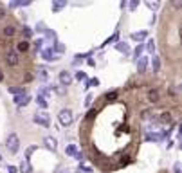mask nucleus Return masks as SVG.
<instances>
[{
	"label": "nucleus",
	"mask_w": 182,
	"mask_h": 173,
	"mask_svg": "<svg viewBox=\"0 0 182 173\" xmlns=\"http://www.w3.org/2000/svg\"><path fill=\"white\" fill-rule=\"evenodd\" d=\"M36 103L40 105L41 108H47V97H45V96H41V94H38V96H36Z\"/></svg>",
	"instance_id": "obj_16"
},
{
	"label": "nucleus",
	"mask_w": 182,
	"mask_h": 173,
	"mask_svg": "<svg viewBox=\"0 0 182 173\" xmlns=\"http://www.w3.org/2000/svg\"><path fill=\"white\" fill-rule=\"evenodd\" d=\"M56 139L54 137H45V146L49 148V150H56Z\"/></svg>",
	"instance_id": "obj_12"
},
{
	"label": "nucleus",
	"mask_w": 182,
	"mask_h": 173,
	"mask_svg": "<svg viewBox=\"0 0 182 173\" xmlns=\"http://www.w3.org/2000/svg\"><path fill=\"white\" fill-rule=\"evenodd\" d=\"M152 67H153V72H159V69H161V61H159V58H157V56L153 58V63H152Z\"/></svg>",
	"instance_id": "obj_20"
},
{
	"label": "nucleus",
	"mask_w": 182,
	"mask_h": 173,
	"mask_svg": "<svg viewBox=\"0 0 182 173\" xmlns=\"http://www.w3.org/2000/svg\"><path fill=\"white\" fill-rule=\"evenodd\" d=\"M5 61H7V65H11V67L18 65V61H20V58H18V52H9V54L5 56Z\"/></svg>",
	"instance_id": "obj_6"
},
{
	"label": "nucleus",
	"mask_w": 182,
	"mask_h": 173,
	"mask_svg": "<svg viewBox=\"0 0 182 173\" xmlns=\"http://www.w3.org/2000/svg\"><path fill=\"white\" fill-rule=\"evenodd\" d=\"M31 2H33V0H18V2H15L13 5H29Z\"/></svg>",
	"instance_id": "obj_29"
},
{
	"label": "nucleus",
	"mask_w": 182,
	"mask_h": 173,
	"mask_svg": "<svg viewBox=\"0 0 182 173\" xmlns=\"http://www.w3.org/2000/svg\"><path fill=\"white\" fill-rule=\"evenodd\" d=\"M117 96H119L117 92H108L105 97H106V101H114V99H117Z\"/></svg>",
	"instance_id": "obj_25"
},
{
	"label": "nucleus",
	"mask_w": 182,
	"mask_h": 173,
	"mask_svg": "<svg viewBox=\"0 0 182 173\" xmlns=\"http://www.w3.org/2000/svg\"><path fill=\"white\" fill-rule=\"evenodd\" d=\"M29 47H31L29 40H20V41L16 43V52H27V51H29Z\"/></svg>",
	"instance_id": "obj_7"
},
{
	"label": "nucleus",
	"mask_w": 182,
	"mask_h": 173,
	"mask_svg": "<svg viewBox=\"0 0 182 173\" xmlns=\"http://www.w3.org/2000/svg\"><path fill=\"white\" fill-rule=\"evenodd\" d=\"M41 54H43V59H47V61H56V59H58L56 52H54L52 49H45Z\"/></svg>",
	"instance_id": "obj_9"
},
{
	"label": "nucleus",
	"mask_w": 182,
	"mask_h": 173,
	"mask_svg": "<svg viewBox=\"0 0 182 173\" xmlns=\"http://www.w3.org/2000/svg\"><path fill=\"white\" fill-rule=\"evenodd\" d=\"M2 33H4V36H7V38H11V36H15V33H16V29H15L13 25H5Z\"/></svg>",
	"instance_id": "obj_11"
},
{
	"label": "nucleus",
	"mask_w": 182,
	"mask_h": 173,
	"mask_svg": "<svg viewBox=\"0 0 182 173\" xmlns=\"http://www.w3.org/2000/svg\"><path fill=\"white\" fill-rule=\"evenodd\" d=\"M146 65H148V59H146V58H141L139 63H137V70H139V74H142V72L146 70Z\"/></svg>",
	"instance_id": "obj_15"
},
{
	"label": "nucleus",
	"mask_w": 182,
	"mask_h": 173,
	"mask_svg": "<svg viewBox=\"0 0 182 173\" xmlns=\"http://www.w3.org/2000/svg\"><path fill=\"white\" fill-rule=\"evenodd\" d=\"M65 5H67V0H52V11H54V13L61 11Z\"/></svg>",
	"instance_id": "obj_10"
},
{
	"label": "nucleus",
	"mask_w": 182,
	"mask_h": 173,
	"mask_svg": "<svg viewBox=\"0 0 182 173\" xmlns=\"http://www.w3.org/2000/svg\"><path fill=\"white\" fill-rule=\"evenodd\" d=\"M85 103H87V106H90V103H92V96H87V101H85Z\"/></svg>",
	"instance_id": "obj_39"
},
{
	"label": "nucleus",
	"mask_w": 182,
	"mask_h": 173,
	"mask_svg": "<svg viewBox=\"0 0 182 173\" xmlns=\"http://www.w3.org/2000/svg\"><path fill=\"white\" fill-rule=\"evenodd\" d=\"M76 152H78V150H76V144H69V146L65 148V153H67V155H72V157H74Z\"/></svg>",
	"instance_id": "obj_18"
},
{
	"label": "nucleus",
	"mask_w": 182,
	"mask_h": 173,
	"mask_svg": "<svg viewBox=\"0 0 182 173\" xmlns=\"http://www.w3.org/2000/svg\"><path fill=\"white\" fill-rule=\"evenodd\" d=\"M0 160H2V155H0Z\"/></svg>",
	"instance_id": "obj_42"
},
{
	"label": "nucleus",
	"mask_w": 182,
	"mask_h": 173,
	"mask_svg": "<svg viewBox=\"0 0 182 173\" xmlns=\"http://www.w3.org/2000/svg\"><path fill=\"white\" fill-rule=\"evenodd\" d=\"M38 76H40V79H43V81H45V79H47V76H49V74H47V69L40 67V69H38Z\"/></svg>",
	"instance_id": "obj_22"
},
{
	"label": "nucleus",
	"mask_w": 182,
	"mask_h": 173,
	"mask_svg": "<svg viewBox=\"0 0 182 173\" xmlns=\"http://www.w3.org/2000/svg\"><path fill=\"white\" fill-rule=\"evenodd\" d=\"M54 49H56L58 52H63V45H61L60 41H56V43H54Z\"/></svg>",
	"instance_id": "obj_33"
},
{
	"label": "nucleus",
	"mask_w": 182,
	"mask_h": 173,
	"mask_svg": "<svg viewBox=\"0 0 182 173\" xmlns=\"http://www.w3.org/2000/svg\"><path fill=\"white\" fill-rule=\"evenodd\" d=\"M33 121L36 123V124H40V126H49V115L45 114V112H41V114H36L34 117H33Z\"/></svg>",
	"instance_id": "obj_4"
},
{
	"label": "nucleus",
	"mask_w": 182,
	"mask_h": 173,
	"mask_svg": "<svg viewBox=\"0 0 182 173\" xmlns=\"http://www.w3.org/2000/svg\"><path fill=\"white\" fill-rule=\"evenodd\" d=\"M9 92L11 94H20V92H23V88H20V87H9Z\"/></svg>",
	"instance_id": "obj_27"
},
{
	"label": "nucleus",
	"mask_w": 182,
	"mask_h": 173,
	"mask_svg": "<svg viewBox=\"0 0 182 173\" xmlns=\"http://www.w3.org/2000/svg\"><path fill=\"white\" fill-rule=\"evenodd\" d=\"M5 146H7V150H9L11 153H16V152L20 150V139H18V135L16 134H9L7 135Z\"/></svg>",
	"instance_id": "obj_1"
},
{
	"label": "nucleus",
	"mask_w": 182,
	"mask_h": 173,
	"mask_svg": "<svg viewBox=\"0 0 182 173\" xmlns=\"http://www.w3.org/2000/svg\"><path fill=\"white\" fill-rule=\"evenodd\" d=\"M146 99H148L150 103H159V99H161V94H159V90H148V94H146Z\"/></svg>",
	"instance_id": "obj_8"
},
{
	"label": "nucleus",
	"mask_w": 182,
	"mask_h": 173,
	"mask_svg": "<svg viewBox=\"0 0 182 173\" xmlns=\"http://www.w3.org/2000/svg\"><path fill=\"white\" fill-rule=\"evenodd\" d=\"M161 123L170 124V123H171V114H170V112H164V114L161 115Z\"/></svg>",
	"instance_id": "obj_17"
},
{
	"label": "nucleus",
	"mask_w": 182,
	"mask_h": 173,
	"mask_svg": "<svg viewBox=\"0 0 182 173\" xmlns=\"http://www.w3.org/2000/svg\"><path fill=\"white\" fill-rule=\"evenodd\" d=\"M141 52H142V47H137V49H135V56L139 58L141 56Z\"/></svg>",
	"instance_id": "obj_38"
},
{
	"label": "nucleus",
	"mask_w": 182,
	"mask_h": 173,
	"mask_svg": "<svg viewBox=\"0 0 182 173\" xmlns=\"http://www.w3.org/2000/svg\"><path fill=\"white\" fill-rule=\"evenodd\" d=\"M137 5H139V0H132V2H130V11H135Z\"/></svg>",
	"instance_id": "obj_30"
},
{
	"label": "nucleus",
	"mask_w": 182,
	"mask_h": 173,
	"mask_svg": "<svg viewBox=\"0 0 182 173\" xmlns=\"http://www.w3.org/2000/svg\"><path fill=\"white\" fill-rule=\"evenodd\" d=\"M98 115V110H88V114H87V119H94Z\"/></svg>",
	"instance_id": "obj_32"
},
{
	"label": "nucleus",
	"mask_w": 182,
	"mask_h": 173,
	"mask_svg": "<svg viewBox=\"0 0 182 173\" xmlns=\"http://www.w3.org/2000/svg\"><path fill=\"white\" fill-rule=\"evenodd\" d=\"M31 162H29V159H25L23 162H22V166H20V171L22 173H31Z\"/></svg>",
	"instance_id": "obj_14"
},
{
	"label": "nucleus",
	"mask_w": 182,
	"mask_h": 173,
	"mask_svg": "<svg viewBox=\"0 0 182 173\" xmlns=\"http://www.w3.org/2000/svg\"><path fill=\"white\" fill-rule=\"evenodd\" d=\"M60 83L63 85V87H69V85L72 83V76H70V72L61 70V72H60Z\"/></svg>",
	"instance_id": "obj_5"
},
{
	"label": "nucleus",
	"mask_w": 182,
	"mask_h": 173,
	"mask_svg": "<svg viewBox=\"0 0 182 173\" xmlns=\"http://www.w3.org/2000/svg\"><path fill=\"white\" fill-rule=\"evenodd\" d=\"M144 2H146V5H148L152 11H157L159 5H161V0H144Z\"/></svg>",
	"instance_id": "obj_13"
},
{
	"label": "nucleus",
	"mask_w": 182,
	"mask_h": 173,
	"mask_svg": "<svg viewBox=\"0 0 182 173\" xmlns=\"http://www.w3.org/2000/svg\"><path fill=\"white\" fill-rule=\"evenodd\" d=\"M173 171H175V173H180V162H177V164L173 166Z\"/></svg>",
	"instance_id": "obj_34"
},
{
	"label": "nucleus",
	"mask_w": 182,
	"mask_h": 173,
	"mask_svg": "<svg viewBox=\"0 0 182 173\" xmlns=\"http://www.w3.org/2000/svg\"><path fill=\"white\" fill-rule=\"evenodd\" d=\"M58 119H60V123L63 124V126H70L72 124V110H69V108H63L60 112V115H58Z\"/></svg>",
	"instance_id": "obj_2"
},
{
	"label": "nucleus",
	"mask_w": 182,
	"mask_h": 173,
	"mask_svg": "<svg viewBox=\"0 0 182 173\" xmlns=\"http://www.w3.org/2000/svg\"><path fill=\"white\" fill-rule=\"evenodd\" d=\"M98 85H99V79H98V77H94V79H88V81H87V87H85V88H90V87H98Z\"/></svg>",
	"instance_id": "obj_19"
},
{
	"label": "nucleus",
	"mask_w": 182,
	"mask_h": 173,
	"mask_svg": "<svg viewBox=\"0 0 182 173\" xmlns=\"http://www.w3.org/2000/svg\"><path fill=\"white\" fill-rule=\"evenodd\" d=\"M2 79H4V74H2V72H0V81H2Z\"/></svg>",
	"instance_id": "obj_41"
},
{
	"label": "nucleus",
	"mask_w": 182,
	"mask_h": 173,
	"mask_svg": "<svg viewBox=\"0 0 182 173\" xmlns=\"http://www.w3.org/2000/svg\"><path fill=\"white\" fill-rule=\"evenodd\" d=\"M171 4H173V7H177V9L180 7V0H171Z\"/></svg>",
	"instance_id": "obj_36"
},
{
	"label": "nucleus",
	"mask_w": 182,
	"mask_h": 173,
	"mask_svg": "<svg viewBox=\"0 0 182 173\" xmlns=\"http://www.w3.org/2000/svg\"><path fill=\"white\" fill-rule=\"evenodd\" d=\"M146 38V33H134L132 34V40H144Z\"/></svg>",
	"instance_id": "obj_23"
},
{
	"label": "nucleus",
	"mask_w": 182,
	"mask_h": 173,
	"mask_svg": "<svg viewBox=\"0 0 182 173\" xmlns=\"http://www.w3.org/2000/svg\"><path fill=\"white\" fill-rule=\"evenodd\" d=\"M41 43H43V40H38V41L34 43V45H36V49H41Z\"/></svg>",
	"instance_id": "obj_40"
},
{
	"label": "nucleus",
	"mask_w": 182,
	"mask_h": 173,
	"mask_svg": "<svg viewBox=\"0 0 182 173\" xmlns=\"http://www.w3.org/2000/svg\"><path fill=\"white\" fill-rule=\"evenodd\" d=\"M117 51H121V52H130V47H128L126 43H124V45L119 43V45H117Z\"/></svg>",
	"instance_id": "obj_26"
},
{
	"label": "nucleus",
	"mask_w": 182,
	"mask_h": 173,
	"mask_svg": "<svg viewBox=\"0 0 182 173\" xmlns=\"http://www.w3.org/2000/svg\"><path fill=\"white\" fill-rule=\"evenodd\" d=\"M146 47H148V51H150V52H153V51H155V43H153V40H150Z\"/></svg>",
	"instance_id": "obj_31"
},
{
	"label": "nucleus",
	"mask_w": 182,
	"mask_h": 173,
	"mask_svg": "<svg viewBox=\"0 0 182 173\" xmlns=\"http://www.w3.org/2000/svg\"><path fill=\"white\" fill-rule=\"evenodd\" d=\"M22 33H23V38H31V29L27 27V25H23V29H22Z\"/></svg>",
	"instance_id": "obj_24"
},
{
	"label": "nucleus",
	"mask_w": 182,
	"mask_h": 173,
	"mask_svg": "<svg viewBox=\"0 0 182 173\" xmlns=\"http://www.w3.org/2000/svg\"><path fill=\"white\" fill-rule=\"evenodd\" d=\"M4 18H5V9L0 7V20H4Z\"/></svg>",
	"instance_id": "obj_37"
},
{
	"label": "nucleus",
	"mask_w": 182,
	"mask_h": 173,
	"mask_svg": "<svg viewBox=\"0 0 182 173\" xmlns=\"http://www.w3.org/2000/svg\"><path fill=\"white\" fill-rule=\"evenodd\" d=\"M162 139V135L159 134H148L146 135V141H161Z\"/></svg>",
	"instance_id": "obj_21"
},
{
	"label": "nucleus",
	"mask_w": 182,
	"mask_h": 173,
	"mask_svg": "<svg viewBox=\"0 0 182 173\" xmlns=\"http://www.w3.org/2000/svg\"><path fill=\"white\" fill-rule=\"evenodd\" d=\"M13 101H15V105H18V106H25V105L31 101V97L27 96L25 92H20V94H15V99H13Z\"/></svg>",
	"instance_id": "obj_3"
},
{
	"label": "nucleus",
	"mask_w": 182,
	"mask_h": 173,
	"mask_svg": "<svg viewBox=\"0 0 182 173\" xmlns=\"http://www.w3.org/2000/svg\"><path fill=\"white\" fill-rule=\"evenodd\" d=\"M7 171H9V173H16V171H18V168H16V166H9V168H7Z\"/></svg>",
	"instance_id": "obj_35"
},
{
	"label": "nucleus",
	"mask_w": 182,
	"mask_h": 173,
	"mask_svg": "<svg viewBox=\"0 0 182 173\" xmlns=\"http://www.w3.org/2000/svg\"><path fill=\"white\" fill-rule=\"evenodd\" d=\"M76 79H80V81H85V79H87V74H85L83 70H80V72H76Z\"/></svg>",
	"instance_id": "obj_28"
}]
</instances>
